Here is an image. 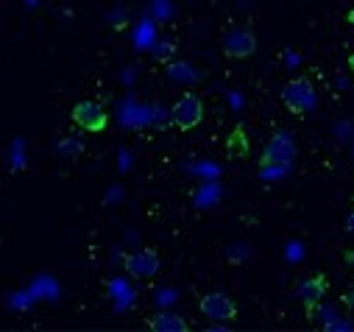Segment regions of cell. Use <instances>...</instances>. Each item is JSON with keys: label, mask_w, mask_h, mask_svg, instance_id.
<instances>
[{"label": "cell", "mask_w": 354, "mask_h": 332, "mask_svg": "<svg viewBox=\"0 0 354 332\" xmlns=\"http://www.w3.org/2000/svg\"><path fill=\"white\" fill-rule=\"evenodd\" d=\"M346 232L354 237V210H351V212H348V218H346Z\"/></svg>", "instance_id": "14"}, {"label": "cell", "mask_w": 354, "mask_h": 332, "mask_svg": "<svg viewBox=\"0 0 354 332\" xmlns=\"http://www.w3.org/2000/svg\"><path fill=\"white\" fill-rule=\"evenodd\" d=\"M148 329L153 332H187V321L182 315H173V313H156L148 318Z\"/></svg>", "instance_id": "9"}, {"label": "cell", "mask_w": 354, "mask_h": 332, "mask_svg": "<svg viewBox=\"0 0 354 332\" xmlns=\"http://www.w3.org/2000/svg\"><path fill=\"white\" fill-rule=\"evenodd\" d=\"M229 154L232 156H245L248 154V140H245V131L243 129H234L229 134Z\"/></svg>", "instance_id": "11"}, {"label": "cell", "mask_w": 354, "mask_h": 332, "mask_svg": "<svg viewBox=\"0 0 354 332\" xmlns=\"http://www.w3.org/2000/svg\"><path fill=\"white\" fill-rule=\"evenodd\" d=\"M324 296H326V277H324V274H315V277L304 279V282H301V288H299V299L304 302V307H307V315H310V318H313V315H315V310L321 307Z\"/></svg>", "instance_id": "8"}, {"label": "cell", "mask_w": 354, "mask_h": 332, "mask_svg": "<svg viewBox=\"0 0 354 332\" xmlns=\"http://www.w3.org/2000/svg\"><path fill=\"white\" fill-rule=\"evenodd\" d=\"M70 120L78 129L93 131V134H101L109 126V115H106V109L98 101H78L73 107V112H70Z\"/></svg>", "instance_id": "3"}, {"label": "cell", "mask_w": 354, "mask_h": 332, "mask_svg": "<svg viewBox=\"0 0 354 332\" xmlns=\"http://www.w3.org/2000/svg\"><path fill=\"white\" fill-rule=\"evenodd\" d=\"M221 48H223V56H229V59H248L257 50V37H254L251 28L234 26V28L226 31Z\"/></svg>", "instance_id": "4"}, {"label": "cell", "mask_w": 354, "mask_h": 332, "mask_svg": "<svg viewBox=\"0 0 354 332\" xmlns=\"http://www.w3.org/2000/svg\"><path fill=\"white\" fill-rule=\"evenodd\" d=\"M282 104H285L293 115H299V118L310 115V112L315 109V104H318V95H315L313 81H310V78H290L288 84L282 87Z\"/></svg>", "instance_id": "1"}, {"label": "cell", "mask_w": 354, "mask_h": 332, "mask_svg": "<svg viewBox=\"0 0 354 332\" xmlns=\"http://www.w3.org/2000/svg\"><path fill=\"white\" fill-rule=\"evenodd\" d=\"M165 73H167V78L179 81V84H196V81H201V73L187 62H167Z\"/></svg>", "instance_id": "10"}, {"label": "cell", "mask_w": 354, "mask_h": 332, "mask_svg": "<svg viewBox=\"0 0 354 332\" xmlns=\"http://www.w3.org/2000/svg\"><path fill=\"white\" fill-rule=\"evenodd\" d=\"M198 310L209 318V321H234L237 318V307L226 293H207L198 302Z\"/></svg>", "instance_id": "6"}, {"label": "cell", "mask_w": 354, "mask_h": 332, "mask_svg": "<svg viewBox=\"0 0 354 332\" xmlns=\"http://www.w3.org/2000/svg\"><path fill=\"white\" fill-rule=\"evenodd\" d=\"M343 260H346V266L354 271V248H346V252H343Z\"/></svg>", "instance_id": "13"}, {"label": "cell", "mask_w": 354, "mask_h": 332, "mask_svg": "<svg viewBox=\"0 0 354 332\" xmlns=\"http://www.w3.org/2000/svg\"><path fill=\"white\" fill-rule=\"evenodd\" d=\"M348 67H351V70H354V53H351V56H348Z\"/></svg>", "instance_id": "17"}, {"label": "cell", "mask_w": 354, "mask_h": 332, "mask_svg": "<svg viewBox=\"0 0 354 332\" xmlns=\"http://www.w3.org/2000/svg\"><path fill=\"white\" fill-rule=\"evenodd\" d=\"M59 151H62V154H75V151H81V142H78V140H64Z\"/></svg>", "instance_id": "12"}, {"label": "cell", "mask_w": 354, "mask_h": 332, "mask_svg": "<svg viewBox=\"0 0 354 332\" xmlns=\"http://www.w3.org/2000/svg\"><path fill=\"white\" fill-rule=\"evenodd\" d=\"M156 271H159V255L153 248H142V252L126 257V274L131 279H153Z\"/></svg>", "instance_id": "7"}, {"label": "cell", "mask_w": 354, "mask_h": 332, "mask_svg": "<svg viewBox=\"0 0 354 332\" xmlns=\"http://www.w3.org/2000/svg\"><path fill=\"white\" fill-rule=\"evenodd\" d=\"M343 302L348 304V310H354V288H351V290H348V293L343 296Z\"/></svg>", "instance_id": "15"}, {"label": "cell", "mask_w": 354, "mask_h": 332, "mask_svg": "<svg viewBox=\"0 0 354 332\" xmlns=\"http://www.w3.org/2000/svg\"><path fill=\"white\" fill-rule=\"evenodd\" d=\"M346 20H348V26H354V9H351V12L346 15Z\"/></svg>", "instance_id": "16"}, {"label": "cell", "mask_w": 354, "mask_h": 332, "mask_svg": "<svg viewBox=\"0 0 354 332\" xmlns=\"http://www.w3.org/2000/svg\"><path fill=\"white\" fill-rule=\"evenodd\" d=\"M296 159V142L288 134H274L262 148V165H277V168H288Z\"/></svg>", "instance_id": "5"}, {"label": "cell", "mask_w": 354, "mask_h": 332, "mask_svg": "<svg viewBox=\"0 0 354 332\" xmlns=\"http://www.w3.org/2000/svg\"><path fill=\"white\" fill-rule=\"evenodd\" d=\"M170 118H173V126L179 129V131H193V129H198L201 120H204V104H201V98L193 95V93H185L179 101L173 104Z\"/></svg>", "instance_id": "2"}]
</instances>
